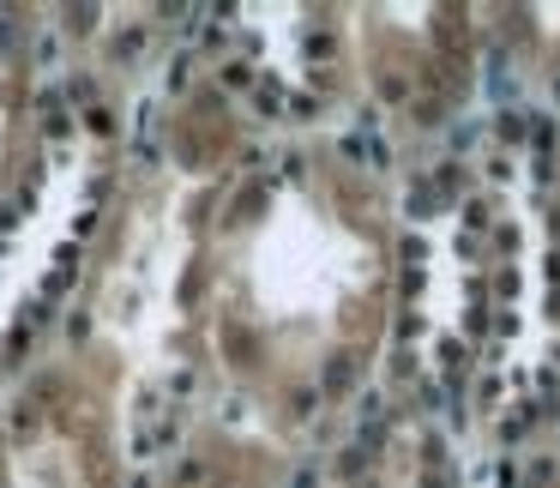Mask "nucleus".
I'll return each instance as SVG.
<instances>
[{"label": "nucleus", "instance_id": "obj_4", "mask_svg": "<svg viewBox=\"0 0 560 488\" xmlns=\"http://www.w3.org/2000/svg\"><path fill=\"white\" fill-rule=\"evenodd\" d=\"M182 488H230V476H223V470H206V476H194V483H182Z\"/></svg>", "mask_w": 560, "mask_h": 488}, {"label": "nucleus", "instance_id": "obj_1", "mask_svg": "<svg viewBox=\"0 0 560 488\" xmlns=\"http://www.w3.org/2000/svg\"><path fill=\"white\" fill-rule=\"evenodd\" d=\"M386 242L326 163H290L206 211L194 338L259 410L302 398L368 332Z\"/></svg>", "mask_w": 560, "mask_h": 488}, {"label": "nucleus", "instance_id": "obj_3", "mask_svg": "<svg viewBox=\"0 0 560 488\" xmlns=\"http://www.w3.org/2000/svg\"><path fill=\"white\" fill-rule=\"evenodd\" d=\"M25 103H31V79H25V61H19L13 25H7V13H0V187H7V170H13Z\"/></svg>", "mask_w": 560, "mask_h": 488}, {"label": "nucleus", "instance_id": "obj_2", "mask_svg": "<svg viewBox=\"0 0 560 488\" xmlns=\"http://www.w3.org/2000/svg\"><path fill=\"white\" fill-rule=\"evenodd\" d=\"M0 488H121V404L85 362L37 374L0 410Z\"/></svg>", "mask_w": 560, "mask_h": 488}, {"label": "nucleus", "instance_id": "obj_5", "mask_svg": "<svg viewBox=\"0 0 560 488\" xmlns=\"http://www.w3.org/2000/svg\"><path fill=\"white\" fill-rule=\"evenodd\" d=\"M362 488H410V483H362Z\"/></svg>", "mask_w": 560, "mask_h": 488}]
</instances>
